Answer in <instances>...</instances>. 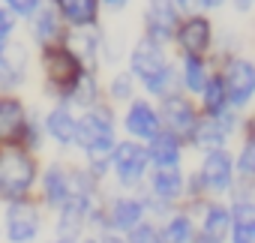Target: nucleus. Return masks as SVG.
Returning <instances> with one entry per match:
<instances>
[{
    "label": "nucleus",
    "mask_w": 255,
    "mask_h": 243,
    "mask_svg": "<svg viewBox=\"0 0 255 243\" xmlns=\"http://www.w3.org/2000/svg\"><path fill=\"white\" fill-rule=\"evenodd\" d=\"M174 6H195V0H171Z\"/></svg>",
    "instance_id": "37"
},
{
    "label": "nucleus",
    "mask_w": 255,
    "mask_h": 243,
    "mask_svg": "<svg viewBox=\"0 0 255 243\" xmlns=\"http://www.w3.org/2000/svg\"><path fill=\"white\" fill-rule=\"evenodd\" d=\"M189 135L195 138V144H198L201 150H219V147L225 144V135H228V132L210 117V120H201V123L195 120V126H192Z\"/></svg>",
    "instance_id": "19"
},
{
    "label": "nucleus",
    "mask_w": 255,
    "mask_h": 243,
    "mask_svg": "<svg viewBox=\"0 0 255 243\" xmlns=\"http://www.w3.org/2000/svg\"><path fill=\"white\" fill-rule=\"evenodd\" d=\"M192 243H222V240H213V237H207V234H201L198 240H192Z\"/></svg>",
    "instance_id": "36"
},
{
    "label": "nucleus",
    "mask_w": 255,
    "mask_h": 243,
    "mask_svg": "<svg viewBox=\"0 0 255 243\" xmlns=\"http://www.w3.org/2000/svg\"><path fill=\"white\" fill-rule=\"evenodd\" d=\"M54 243H75L72 237H60V240H54Z\"/></svg>",
    "instance_id": "39"
},
{
    "label": "nucleus",
    "mask_w": 255,
    "mask_h": 243,
    "mask_svg": "<svg viewBox=\"0 0 255 243\" xmlns=\"http://www.w3.org/2000/svg\"><path fill=\"white\" fill-rule=\"evenodd\" d=\"M33 180H36V165L24 150H18V147L0 150V195L24 198L27 189L33 186Z\"/></svg>",
    "instance_id": "2"
},
{
    "label": "nucleus",
    "mask_w": 255,
    "mask_h": 243,
    "mask_svg": "<svg viewBox=\"0 0 255 243\" xmlns=\"http://www.w3.org/2000/svg\"><path fill=\"white\" fill-rule=\"evenodd\" d=\"M222 0H201V6H219Z\"/></svg>",
    "instance_id": "38"
},
{
    "label": "nucleus",
    "mask_w": 255,
    "mask_h": 243,
    "mask_svg": "<svg viewBox=\"0 0 255 243\" xmlns=\"http://www.w3.org/2000/svg\"><path fill=\"white\" fill-rule=\"evenodd\" d=\"M195 240V228H192V219L189 216H174L165 231H162V243H192Z\"/></svg>",
    "instance_id": "24"
},
{
    "label": "nucleus",
    "mask_w": 255,
    "mask_h": 243,
    "mask_svg": "<svg viewBox=\"0 0 255 243\" xmlns=\"http://www.w3.org/2000/svg\"><path fill=\"white\" fill-rule=\"evenodd\" d=\"M129 93H132V75H114L111 96L114 99H129Z\"/></svg>",
    "instance_id": "31"
},
{
    "label": "nucleus",
    "mask_w": 255,
    "mask_h": 243,
    "mask_svg": "<svg viewBox=\"0 0 255 243\" xmlns=\"http://www.w3.org/2000/svg\"><path fill=\"white\" fill-rule=\"evenodd\" d=\"M33 33H36L39 42H51V39H57V36H60L57 15H54V12H39V18H36V24H33Z\"/></svg>",
    "instance_id": "28"
},
{
    "label": "nucleus",
    "mask_w": 255,
    "mask_h": 243,
    "mask_svg": "<svg viewBox=\"0 0 255 243\" xmlns=\"http://www.w3.org/2000/svg\"><path fill=\"white\" fill-rule=\"evenodd\" d=\"M12 30H15V15L9 9H0V39L9 36Z\"/></svg>",
    "instance_id": "33"
},
{
    "label": "nucleus",
    "mask_w": 255,
    "mask_h": 243,
    "mask_svg": "<svg viewBox=\"0 0 255 243\" xmlns=\"http://www.w3.org/2000/svg\"><path fill=\"white\" fill-rule=\"evenodd\" d=\"M126 129L135 138H153L159 132V117L147 102H132L126 111Z\"/></svg>",
    "instance_id": "12"
},
{
    "label": "nucleus",
    "mask_w": 255,
    "mask_h": 243,
    "mask_svg": "<svg viewBox=\"0 0 255 243\" xmlns=\"http://www.w3.org/2000/svg\"><path fill=\"white\" fill-rule=\"evenodd\" d=\"M201 96H204V108L210 114H216L219 108H225V87H222V78H207L204 87H201Z\"/></svg>",
    "instance_id": "25"
},
{
    "label": "nucleus",
    "mask_w": 255,
    "mask_h": 243,
    "mask_svg": "<svg viewBox=\"0 0 255 243\" xmlns=\"http://www.w3.org/2000/svg\"><path fill=\"white\" fill-rule=\"evenodd\" d=\"M84 243H99V240H84Z\"/></svg>",
    "instance_id": "42"
},
{
    "label": "nucleus",
    "mask_w": 255,
    "mask_h": 243,
    "mask_svg": "<svg viewBox=\"0 0 255 243\" xmlns=\"http://www.w3.org/2000/svg\"><path fill=\"white\" fill-rule=\"evenodd\" d=\"M174 33H177V42L186 51V57H201L207 51V45H210V24H207V18H189Z\"/></svg>",
    "instance_id": "10"
},
{
    "label": "nucleus",
    "mask_w": 255,
    "mask_h": 243,
    "mask_svg": "<svg viewBox=\"0 0 255 243\" xmlns=\"http://www.w3.org/2000/svg\"><path fill=\"white\" fill-rule=\"evenodd\" d=\"M111 153H114V171H117L123 186H135L144 177V171H147V150L144 147H138L132 141H123Z\"/></svg>",
    "instance_id": "5"
},
{
    "label": "nucleus",
    "mask_w": 255,
    "mask_h": 243,
    "mask_svg": "<svg viewBox=\"0 0 255 243\" xmlns=\"http://www.w3.org/2000/svg\"><path fill=\"white\" fill-rule=\"evenodd\" d=\"M105 6H108V9H123L126 0H105Z\"/></svg>",
    "instance_id": "35"
},
{
    "label": "nucleus",
    "mask_w": 255,
    "mask_h": 243,
    "mask_svg": "<svg viewBox=\"0 0 255 243\" xmlns=\"http://www.w3.org/2000/svg\"><path fill=\"white\" fill-rule=\"evenodd\" d=\"M222 87H225V102L231 105H246L255 93V69L249 60H231L228 69H225V78H222Z\"/></svg>",
    "instance_id": "4"
},
{
    "label": "nucleus",
    "mask_w": 255,
    "mask_h": 243,
    "mask_svg": "<svg viewBox=\"0 0 255 243\" xmlns=\"http://www.w3.org/2000/svg\"><path fill=\"white\" fill-rule=\"evenodd\" d=\"M228 231H231V213L219 204H210L204 210V234L213 240H225Z\"/></svg>",
    "instance_id": "22"
},
{
    "label": "nucleus",
    "mask_w": 255,
    "mask_h": 243,
    "mask_svg": "<svg viewBox=\"0 0 255 243\" xmlns=\"http://www.w3.org/2000/svg\"><path fill=\"white\" fill-rule=\"evenodd\" d=\"M75 60H87V63H93V57H96V48H99V39H96V33L93 30H72L69 36H66V45H63Z\"/></svg>",
    "instance_id": "20"
},
{
    "label": "nucleus",
    "mask_w": 255,
    "mask_h": 243,
    "mask_svg": "<svg viewBox=\"0 0 255 243\" xmlns=\"http://www.w3.org/2000/svg\"><path fill=\"white\" fill-rule=\"evenodd\" d=\"M147 30H150V39H156V42L174 36L177 9H174L171 0H150L147 3Z\"/></svg>",
    "instance_id": "8"
},
{
    "label": "nucleus",
    "mask_w": 255,
    "mask_h": 243,
    "mask_svg": "<svg viewBox=\"0 0 255 243\" xmlns=\"http://www.w3.org/2000/svg\"><path fill=\"white\" fill-rule=\"evenodd\" d=\"M39 234V213L30 201L12 198L6 210V237L9 243H33Z\"/></svg>",
    "instance_id": "3"
},
{
    "label": "nucleus",
    "mask_w": 255,
    "mask_h": 243,
    "mask_svg": "<svg viewBox=\"0 0 255 243\" xmlns=\"http://www.w3.org/2000/svg\"><path fill=\"white\" fill-rule=\"evenodd\" d=\"M45 72H48V81L54 87L69 90L72 81L81 75V66H78V60L66 48H48L45 51Z\"/></svg>",
    "instance_id": "7"
},
{
    "label": "nucleus",
    "mask_w": 255,
    "mask_h": 243,
    "mask_svg": "<svg viewBox=\"0 0 255 243\" xmlns=\"http://www.w3.org/2000/svg\"><path fill=\"white\" fill-rule=\"evenodd\" d=\"M69 96L78 102V105H93L96 102V81L93 75H78L69 87Z\"/></svg>",
    "instance_id": "26"
},
{
    "label": "nucleus",
    "mask_w": 255,
    "mask_h": 243,
    "mask_svg": "<svg viewBox=\"0 0 255 243\" xmlns=\"http://www.w3.org/2000/svg\"><path fill=\"white\" fill-rule=\"evenodd\" d=\"M237 168H240V174H243V177H252V171H255V147H252V141H246V144H243V153H240Z\"/></svg>",
    "instance_id": "32"
},
{
    "label": "nucleus",
    "mask_w": 255,
    "mask_h": 243,
    "mask_svg": "<svg viewBox=\"0 0 255 243\" xmlns=\"http://www.w3.org/2000/svg\"><path fill=\"white\" fill-rule=\"evenodd\" d=\"M204 81H207V69H204V63L198 60V57H186V63H183V84L189 87V90H201L204 87Z\"/></svg>",
    "instance_id": "27"
},
{
    "label": "nucleus",
    "mask_w": 255,
    "mask_h": 243,
    "mask_svg": "<svg viewBox=\"0 0 255 243\" xmlns=\"http://www.w3.org/2000/svg\"><path fill=\"white\" fill-rule=\"evenodd\" d=\"M150 141H153V144H150V159H153L156 165H177V162H180V141H177V135H171V132H156Z\"/></svg>",
    "instance_id": "18"
},
{
    "label": "nucleus",
    "mask_w": 255,
    "mask_h": 243,
    "mask_svg": "<svg viewBox=\"0 0 255 243\" xmlns=\"http://www.w3.org/2000/svg\"><path fill=\"white\" fill-rule=\"evenodd\" d=\"M126 243H162V237L156 234V228H150V225H135V228H129V240Z\"/></svg>",
    "instance_id": "30"
},
{
    "label": "nucleus",
    "mask_w": 255,
    "mask_h": 243,
    "mask_svg": "<svg viewBox=\"0 0 255 243\" xmlns=\"http://www.w3.org/2000/svg\"><path fill=\"white\" fill-rule=\"evenodd\" d=\"M57 6L72 24H90L96 18V0H57Z\"/></svg>",
    "instance_id": "23"
},
{
    "label": "nucleus",
    "mask_w": 255,
    "mask_h": 243,
    "mask_svg": "<svg viewBox=\"0 0 255 243\" xmlns=\"http://www.w3.org/2000/svg\"><path fill=\"white\" fill-rule=\"evenodd\" d=\"M150 186H153V195L159 201H174L180 192H183V177H180V168L177 165H156L153 177H150Z\"/></svg>",
    "instance_id": "14"
},
{
    "label": "nucleus",
    "mask_w": 255,
    "mask_h": 243,
    "mask_svg": "<svg viewBox=\"0 0 255 243\" xmlns=\"http://www.w3.org/2000/svg\"><path fill=\"white\" fill-rule=\"evenodd\" d=\"M162 120L168 123L171 135H189L192 126H195V108L183 96L168 93L165 102H162Z\"/></svg>",
    "instance_id": "9"
},
{
    "label": "nucleus",
    "mask_w": 255,
    "mask_h": 243,
    "mask_svg": "<svg viewBox=\"0 0 255 243\" xmlns=\"http://www.w3.org/2000/svg\"><path fill=\"white\" fill-rule=\"evenodd\" d=\"M6 3H9L15 12H21V15H30V12H36L39 0H6Z\"/></svg>",
    "instance_id": "34"
},
{
    "label": "nucleus",
    "mask_w": 255,
    "mask_h": 243,
    "mask_svg": "<svg viewBox=\"0 0 255 243\" xmlns=\"http://www.w3.org/2000/svg\"><path fill=\"white\" fill-rule=\"evenodd\" d=\"M165 66V57H162V48H159V42L156 39H141L138 45H135V51H132V72L144 81V78H150V75H156L159 69Z\"/></svg>",
    "instance_id": "11"
},
{
    "label": "nucleus",
    "mask_w": 255,
    "mask_h": 243,
    "mask_svg": "<svg viewBox=\"0 0 255 243\" xmlns=\"http://www.w3.org/2000/svg\"><path fill=\"white\" fill-rule=\"evenodd\" d=\"M231 177H234V162L231 156L219 147V150H207L204 162H201V180L207 189L213 192H225L231 186Z\"/></svg>",
    "instance_id": "6"
},
{
    "label": "nucleus",
    "mask_w": 255,
    "mask_h": 243,
    "mask_svg": "<svg viewBox=\"0 0 255 243\" xmlns=\"http://www.w3.org/2000/svg\"><path fill=\"white\" fill-rule=\"evenodd\" d=\"M231 240L234 243H255V207L243 198L231 210Z\"/></svg>",
    "instance_id": "16"
},
{
    "label": "nucleus",
    "mask_w": 255,
    "mask_h": 243,
    "mask_svg": "<svg viewBox=\"0 0 255 243\" xmlns=\"http://www.w3.org/2000/svg\"><path fill=\"white\" fill-rule=\"evenodd\" d=\"M75 141L87 150V156L93 159L96 174H99L102 165L111 159V150H114V123H111V114L105 108L87 111L81 123H75Z\"/></svg>",
    "instance_id": "1"
},
{
    "label": "nucleus",
    "mask_w": 255,
    "mask_h": 243,
    "mask_svg": "<svg viewBox=\"0 0 255 243\" xmlns=\"http://www.w3.org/2000/svg\"><path fill=\"white\" fill-rule=\"evenodd\" d=\"M0 54H3V39H0Z\"/></svg>",
    "instance_id": "41"
},
{
    "label": "nucleus",
    "mask_w": 255,
    "mask_h": 243,
    "mask_svg": "<svg viewBox=\"0 0 255 243\" xmlns=\"http://www.w3.org/2000/svg\"><path fill=\"white\" fill-rule=\"evenodd\" d=\"M75 123L78 120L72 117V111L66 105H57L51 114H48V132L57 144H72L75 141Z\"/></svg>",
    "instance_id": "17"
},
{
    "label": "nucleus",
    "mask_w": 255,
    "mask_h": 243,
    "mask_svg": "<svg viewBox=\"0 0 255 243\" xmlns=\"http://www.w3.org/2000/svg\"><path fill=\"white\" fill-rule=\"evenodd\" d=\"M171 81H174V69L165 63L156 75H150V78H144V87L153 93V96H168V87H171Z\"/></svg>",
    "instance_id": "29"
},
{
    "label": "nucleus",
    "mask_w": 255,
    "mask_h": 243,
    "mask_svg": "<svg viewBox=\"0 0 255 243\" xmlns=\"http://www.w3.org/2000/svg\"><path fill=\"white\" fill-rule=\"evenodd\" d=\"M105 243H123L120 237H105Z\"/></svg>",
    "instance_id": "40"
},
{
    "label": "nucleus",
    "mask_w": 255,
    "mask_h": 243,
    "mask_svg": "<svg viewBox=\"0 0 255 243\" xmlns=\"http://www.w3.org/2000/svg\"><path fill=\"white\" fill-rule=\"evenodd\" d=\"M144 219V204L138 198H117L108 210V225L117 231H129Z\"/></svg>",
    "instance_id": "13"
},
{
    "label": "nucleus",
    "mask_w": 255,
    "mask_h": 243,
    "mask_svg": "<svg viewBox=\"0 0 255 243\" xmlns=\"http://www.w3.org/2000/svg\"><path fill=\"white\" fill-rule=\"evenodd\" d=\"M24 129V108L18 99L6 96L0 99V141L9 144L12 138H18V132Z\"/></svg>",
    "instance_id": "15"
},
{
    "label": "nucleus",
    "mask_w": 255,
    "mask_h": 243,
    "mask_svg": "<svg viewBox=\"0 0 255 243\" xmlns=\"http://www.w3.org/2000/svg\"><path fill=\"white\" fill-rule=\"evenodd\" d=\"M45 198L54 207H60L69 198V171H63L60 165H51L45 171Z\"/></svg>",
    "instance_id": "21"
}]
</instances>
